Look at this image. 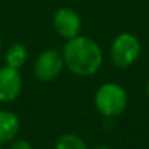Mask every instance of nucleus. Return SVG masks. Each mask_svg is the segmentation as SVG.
<instances>
[{"label":"nucleus","mask_w":149,"mask_h":149,"mask_svg":"<svg viewBox=\"0 0 149 149\" xmlns=\"http://www.w3.org/2000/svg\"><path fill=\"white\" fill-rule=\"evenodd\" d=\"M61 54L64 67H67L70 73L81 78L95 74L101 69L104 60L101 45L91 37L81 34L74 38L66 40Z\"/></svg>","instance_id":"1"},{"label":"nucleus","mask_w":149,"mask_h":149,"mask_svg":"<svg viewBox=\"0 0 149 149\" xmlns=\"http://www.w3.org/2000/svg\"><path fill=\"white\" fill-rule=\"evenodd\" d=\"M94 102L98 113L104 117H117L127 107V92L121 85L107 82L97 89Z\"/></svg>","instance_id":"2"},{"label":"nucleus","mask_w":149,"mask_h":149,"mask_svg":"<svg viewBox=\"0 0 149 149\" xmlns=\"http://www.w3.org/2000/svg\"><path fill=\"white\" fill-rule=\"evenodd\" d=\"M140 54V41L130 32L118 34L110 47L111 63L118 69L130 67Z\"/></svg>","instance_id":"3"},{"label":"nucleus","mask_w":149,"mask_h":149,"mask_svg":"<svg viewBox=\"0 0 149 149\" xmlns=\"http://www.w3.org/2000/svg\"><path fill=\"white\" fill-rule=\"evenodd\" d=\"M63 69V54L56 48H47L41 51L34 61V74L40 82H53L60 76Z\"/></svg>","instance_id":"4"},{"label":"nucleus","mask_w":149,"mask_h":149,"mask_svg":"<svg viewBox=\"0 0 149 149\" xmlns=\"http://www.w3.org/2000/svg\"><path fill=\"white\" fill-rule=\"evenodd\" d=\"M53 28L64 40L74 38L81 34L82 19L72 8H60L53 15Z\"/></svg>","instance_id":"5"},{"label":"nucleus","mask_w":149,"mask_h":149,"mask_svg":"<svg viewBox=\"0 0 149 149\" xmlns=\"http://www.w3.org/2000/svg\"><path fill=\"white\" fill-rule=\"evenodd\" d=\"M24 86L22 74L18 69L0 67V102H13L19 98Z\"/></svg>","instance_id":"6"},{"label":"nucleus","mask_w":149,"mask_h":149,"mask_svg":"<svg viewBox=\"0 0 149 149\" xmlns=\"http://www.w3.org/2000/svg\"><path fill=\"white\" fill-rule=\"evenodd\" d=\"M21 130L19 117L8 110L0 111V145L13 140Z\"/></svg>","instance_id":"7"},{"label":"nucleus","mask_w":149,"mask_h":149,"mask_svg":"<svg viewBox=\"0 0 149 149\" xmlns=\"http://www.w3.org/2000/svg\"><path fill=\"white\" fill-rule=\"evenodd\" d=\"M26 60H28V48L22 42H13L8 48L6 56H5L6 66L13 67V69H18V70L25 66Z\"/></svg>","instance_id":"8"},{"label":"nucleus","mask_w":149,"mask_h":149,"mask_svg":"<svg viewBox=\"0 0 149 149\" xmlns=\"http://www.w3.org/2000/svg\"><path fill=\"white\" fill-rule=\"evenodd\" d=\"M56 149H89L82 137L73 133L61 134L56 142Z\"/></svg>","instance_id":"9"},{"label":"nucleus","mask_w":149,"mask_h":149,"mask_svg":"<svg viewBox=\"0 0 149 149\" xmlns=\"http://www.w3.org/2000/svg\"><path fill=\"white\" fill-rule=\"evenodd\" d=\"M9 149H32V146H31V143L26 142V140H16V142H13V143L10 145Z\"/></svg>","instance_id":"10"},{"label":"nucleus","mask_w":149,"mask_h":149,"mask_svg":"<svg viewBox=\"0 0 149 149\" xmlns=\"http://www.w3.org/2000/svg\"><path fill=\"white\" fill-rule=\"evenodd\" d=\"M94 149H111V148H108V146H97Z\"/></svg>","instance_id":"11"},{"label":"nucleus","mask_w":149,"mask_h":149,"mask_svg":"<svg viewBox=\"0 0 149 149\" xmlns=\"http://www.w3.org/2000/svg\"><path fill=\"white\" fill-rule=\"evenodd\" d=\"M146 94H148V97H149V82H148V85H146Z\"/></svg>","instance_id":"12"},{"label":"nucleus","mask_w":149,"mask_h":149,"mask_svg":"<svg viewBox=\"0 0 149 149\" xmlns=\"http://www.w3.org/2000/svg\"><path fill=\"white\" fill-rule=\"evenodd\" d=\"M0 48H2V38H0Z\"/></svg>","instance_id":"13"}]
</instances>
